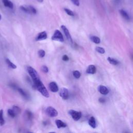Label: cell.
Returning a JSON list of instances; mask_svg holds the SVG:
<instances>
[{
	"instance_id": "obj_1",
	"label": "cell",
	"mask_w": 133,
	"mask_h": 133,
	"mask_svg": "<svg viewBox=\"0 0 133 133\" xmlns=\"http://www.w3.org/2000/svg\"><path fill=\"white\" fill-rule=\"evenodd\" d=\"M33 87H34V88L37 89L38 91L40 92L43 96L46 98L49 97V93L48 91V90H47V89L45 87L44 85L43 84V83L41 81V80H39L37 82H34Z\"/></svg>"
},
{
	"instance_id": "obj_2",
	"label": "cell",
	"mask_w": 133,
	"mask_h": 133,
	"mask_svg": "<svg viewBox=\"0 0 133 133\" xmlns=\"http://www.w3.org/2000/svg\"><path fill=\"white\" fill-rule=\"evenodd\" d=\"M27 71H28L30 76H31V79H32V81L34 82H37L39 80H40V76H38V74L37 72V71L35 70L32 66H28L27 68Z\"/></svg>"
},
{
	"instance_id": "obj_3",
	"label": "cell",
	"mask_w": 133,
	"mask_h": 133,
	"mask_svg": "<svg viewBox=\"0 0 133 133\" xmlns=\"http://www.w3.org/2000/svg\"><path fill=\"white\" fill-rule=\"evenodd\" d=\"M20 9L23 11L29 14H36L37 13L36 9L32 6H21Z\"/></svg>"
},
{
	"instance_id": "obj_4",
	"label": "cell",
	"mask_w": 133,
	"mask_h": 133,
	"mask_svg": "<svg viewBox=\"0 0 133 133\" xmlns=\"http://www.w3.org/2000/svg\"><path fill=\"white\" fill-rule=\"evenodd\" d=\"M52 40L53 41H57L60 42H64V38L61 32L59 30H56L55 31L53 36L52 37Z\"/></svg>"
},
{
	"instance_id": "obj_5",
	"label": "cell",
	"mask_w": 133,
	"mask_h": 133,
	"mask_svg": "<svg viewBox=\"0 0 133 133\" xmlns=\"http://www.w3.org/2000/svg\"><path fill=\"white\" fill-rule=\"evenodd\" d=\"M68 113L69 114L72 116V119L76 121L79 120L82 116V113L80 111L70 110L69 111Z\"/></svg>"
},
{
	"instance_id": "obj_6",
	"label": "cell",
	"mask_w": 133,
	"mask_h": 133,
	"mask_svg": "<svg viewBox=\"0 0 133 133\" xmlns=\"http://www.w3.org/2000/svg\"><path fill=\"white\" fill-rule=\"evenodd\" d=\"M46 113L51 118L56 117L58 115V112L53 107H48L46 109Z\"/></svg>"
},
{
	"instance_id": "obj_7",
	"label": "cell",
	"mask_w": 133,
	"mask_h": 133,
	"mask_svg": "<svg viewBox=\"0 0 133 133\" xmlns=\"http://www.w3.org/2000/svg\"><path fill=\"white\" fill-rule=\"evenodd\" d=\"M61 29L62 30V31H64V32L65 34V36L66 37V38H67V40L70 42L71 43H73V40H72V38H71V35H70V33H69V31L68 30V29H67V28L66 27L64 26V25H62L61 26Z\"/></svg>"
},
{
	"instance_id": "obj_8",
	"label": "cell",
	"mask_w": 133,
	"mask_h": 133,
	"mask_svg": "<svg viewBox=\"0 0 133 133\" xmlns=\"http://www.w3.org/2000/svg\"><path fill=\"white\" fill-rule=\"evenodd\" d=\"M59 95L62 99L66 100L69 98V91L66 88H62L59 92Z\"/></svg>"
},
{
	"instance_id": "obj_9",
	"label": "cell",
	"mask_w": 133,
	"mask_h": 133,
	"mask_svg": "<svg viewBox=\"0 0 133 133\" xmlns=\"http://www.w3.org/2000/svg\"><path fill=\"white\" fill-rule=\"evenodd\" d=\"M47 38H48V34H47L46 32V31H43V32L39 33L38 36L36 37V40L37 41H42L46 40Z\"/></svg>"
},
{
	"instance_id": "obj_10",
	"label": "cell",
	"mask_w": 133,
	"mask_h": 133,
	"mask_svg": "<svg viewBox=\"0 0 133 133\" xmlns=\"http://www.w3.org/2000/svg\"><path fill=\"white\" fill-rule=\"evenodd\" d=\"M49 88L50 91L53 93H56L59 90L58 85L55 82H50L49 84Z\"/></svg>"
},
{
	"instance_id": "obj_11",
	"label": "cell",
	"mask_w": 133,
	"mask_h": 133,
	"mask_svg": "<svg viewBox=\"0 0 133 133\" xmlns=\"http://www.w3.org/2000/svg\"><path fill=\"white\" fill-rule=\"evenodd\" d=\"M98 91L101 94L104 95H107L109 92V89L107 88V87L104 85H99L98 87Z\"/></svg>"
},
{
	"instance_id": "obj_12",
	"label": "cell",
	"mask_w": 133,
	"mask_h": 133,
	"mask_svg": "<svg viewBox=\"0 0 133 133\" xmlns=\"http://www.w3.org/2000/svg\"><path fill=\"white\" fill-rule=\"evenodd\" d=\"M96 66L93 65H89L88 66V68L86 70V73L88 74H95L96 73Z\"/></svg>"
},
{
	"instance_id": "obj_13",
	"label": "cell",
	"mask_w": 133,
	"mask_h": 133,
	"mask_svg": "<svg viewBox=\"0 0 133 133\" xmlns=\"http://www.w3.org/2000/svg\"><path fill=\"white\" fill-rule=\"evenodd\" d=\"M24 117H25V119L27 121H30L31 120H32L33 118V114L32 112H31L30 111L26 110L24 114Z\"/></svg>"
},
{
	"instance_id": "obj_14",
	"label": "cell",
	"mask_w": 133,
	"mask_h": 133,
	"mask_svg": "<svg viewBox=\"0 0 133 133\" xmlns=\"http://www.w3.org/2000/svg\"><path fill=\"white\" fill-rule=\"evenodd\" d=\"M88 124L89 126L92 127L93 128H95L96 127V120L94 117L91 116V118H89L88 120Z\"/></svg>"
},
{
	"instance_id": "obj_15",
	"label": "cell",
	"mask_w": 133,
	"mask_h": 133,
	"mask_svg": "<svg viewBox=\"0 0 133 133\" xmlns=\"http://www.w3.org/2000/svg\"><path fill=\"white\" fill-rule=\"evenodd\" d=\"M2 1L5 7H9L11 9H13L14 7L13 3L10 1V0H2Z\"/></svg>"
},
{
	"instance_id": "obj_16",
	"label": "cell",
	"mask_w": 133,
	"mask_h": 133,
	"mask_svg": "<svg viewBox=\"0 0 133 133\" xmlns=\"http://www.w3.org/2000/svg\"><path fill=\"white\" fill-rule=\"evenodd\" d=\"M56 126L58 128H65L66 127V124L64 122L60 120H56Z\"/></svg>"
},
{
	"instance_id": "obj_17",
	"label": "cell",
	"mask_w": 133,
	"mask_h": 133,
	"mask_svg": "<svg viewBox=\"0 0 133 133\" xmlns=\"http://www.w3.org/2000/svg\"><path fill=\"white\" fill-rule=\"evenodd\" d=\"M120 14L122 15V16L125 19H126L127 20H130V16H129V15H128V14L127 13V12L126 11H125L123 10H120Z\"/></svg>"
},
{
	"instance_id": "obj_18",
	"label": "cell",
	"mask_w": 133,
	"mask_h": 133,
	"mask_svg": "<svg viewBox=\"0 0 133 133\" xmlns=\"http://www.w3.org/2000/svg\"><path fill=\"white\" fill-rule=\"evenodd\" d=\"M107 60L109 62V63L111 65H113L116 66L119 64V61L118 60H117L114 59V58L110 57H108Z\"/></svg>"
},
{
	"instance_id": "obj_19",
	"label": "cell",
	"mask_w": 133,
	"mask_h": 133,
	"mask_svg": "<svg viewBox=\"0 0 133 133\" xmlns=\"http://www.w3.org/2000/svg\"><path fill=\"white\" fill-rule=\"evenodd\" d=\"M90 38H91V40L95 44H99L100 43V39L97 36H91Z\"/></svg>"
},
{
	"instance_id": "obj_20",
	"label": "cell",
	"mask_w": 133,
	"mask_h": 133,
	"mask_svg": "<svg viewBox=\"0 0 133 133\" xmlns=\"http://www.w3.org/2000/svg\"><path fill=\"white\" fill-rule=\"evenodd\" d=\"M6 62L7 64L8 65V66H9L10 68H12L13 69H16L17 68V66L16 65H15V64H14L12 62L10 61L8 58H7V59H6Z\"/></svg>"
},
{
	"instance_id": "obj_21",
	"label": "cell",
	"mask_w": 133,
	"mask_h": 133,
	"mask_svg": "<svg viewBox=\"0 0 133 133\" xmlns=\"http://www.w3.org/2000/svg\"><path fill=\"white\" fill-rule=\"evenodd\" d=\"M12 110L14 112L16 115L20 114V112H21V109H20V108H19L17 106H16V105H14V106H13Z\"/></svg>"
},
{
	"instance_id": "obj_22",
	"label": "cell",
	"mask_w": 133,
	"mask_h": 133,
	"mask_svg": "<svg viewBox=\"0 0 133 133\" xmlns=\"http://www.w3.org/2000/svg\"><path fill=\"white\" fill-rule=\"evenodd\" d=\"M5 123L4 119L3 118V110H0V125H3Z\"/></svg>"
},
{
	"instance_id": "obj_23",
	"label": "cell",
	"mask_w": 133,
	"mask_h": 133,
	"mask_svg": "<svg viewBox=\"0 0 133 133\" xmlns=\"http://www.w3.org/2000/svg\"><path fill=\"white\" fill-rule=\"evenodd\" d=\"M18 91L19 93H20V94H21L23 97H25V98H26V99L28 98V96L27 95V93H26L24 91H23V90L22 89H21V88H18Z\"/></svg>"
},
{
	"instance_id": "obj_24",
	"label": "cell",
	"mask_w": 133,
	"mask_h": 133,
	"mask_svg": "<svg viewBox=\"0 0 133 133\" xmlns=\"http://www.w3.org/2000/svg\"><path fill=\"white\" fill-rule=\"evenodd\" d=\"M73 75L74 77L76 78V79H79V78L81 77V74L79 71H77V70H75V71H74L73 72Z\"/></svg>"
},
{
	"instance_id": "obj_25",
	"label": "cell",
	"mask_w": 133,
	"mask_h": 133,
	"mask_svg": "<svg viewBox=\"0 0 133 133\" xmlns=\"http://www.w3.org/2000/svg\"><path fill=\"white\" fill-rule=\"evenodd\" d=\"M96 51L99 53L100 54H104L105 53V50L104 48H101V47H99V46H97L96 48H95Z\"/></svg>"
},
{
	"instance_id": "obj_26",
	"label": "cell",
	"mask_w": 133,
	"mask_h": 133,
	"mask_svg": "<svg viewBox=\"0 0 133 133\" xmlns=\"http://www.w3.org/2000/svg\"><path fill=\"white\" fill-rule=\"evenodd\" d=\"M64 10L65 11V12L68 15L70 16H74V13L73 12V11L70 10L68 9H66V8H65V9H64Z\"/></svg>"
},
{
	"instance_id": "obj_27",
	"label": "cell",
	"mask_w": 133,
	"mask_h": 133,
	"mask_svg": "<svg viewBox=\"0 0 133 133\" xmlns=\"http://www.w3.org/2000/svg\"><path fill=\"white\" fill-rule=\"evenodd\" d=\"M38 55L40 58H43L45 55V52L44 50L41 49L38 52Z\"/></svg>"
},
{
	"instance_id": "obj_28",
	"label": "cell",
	"mask_w": 133,
	"mask_h": 133,
	"mask_svg": "<svg viewBox=\"0 0 133 133\" xmlns=\"http://www.w3.org/2000/svg\"><path fill=\"white\" fill-rule=\"evenodd\" d=\"M8 114H9V115L10 116H11V118H15L16 116V114H15V113L12 109H9V110H8Z\"/></svg>"
},
{
	"instance_id": "obj_29",
	"label": "cell",
	"mask_w": 133,
	"mask_h": 133,
	"mask_svg": "<svg viewBox=\"0 0 133 133\" xmlns=\"http://www.w3.org/2000/svg\"><path fill=\"white\" fill-rule=\"evenodd\" d=\"M42 71L44 73H48V68L46 66H43L41 68Z\"/></svg>"
},
{
	"instance_id": "obj_30",
	"label": "cell",
	"mask_w": 133,
	"mask_h": 133,
	"mask_svg": "<svg viewBox=\"0 0 133 133\" xmlns=\"http://www.w3.org/2000/svg\"><path fill=\"white\" fill-rule=\"evenodd\" d=\"M71 1L75 5L77 6H79L80 5L79 0H71Z\"/></svg>"
},
{
	"instance_id": "obj_31",
	"label": "cell",
	"mask_w": 133,
	"mask_h": 133,
	"mask_svg": "<svg viewBox=\"0 0 133 133\" xmlns=\"http://www.w3.org/2000/svg\"><path fill=\"white\" fill-rule=\"evenodd\" d=\"M62 59L65 61H68L69 60V58L66 55H64L62 56Z\"/></svg>"
},
{
	"instance_id": "obj_32",
	"label": "cell",
	"mask_w": 133,
	"mask_h": 133,
	"mask_svg": "<svg viewBox=\"0 0 133 133\" xmlns=\"http://www.w3.org/2000/svg\"><path fill=\"white\" fill-rule=\"evenodd\" d=\"M99 101L100 103H105V99L104 98H100L99 99Z\"/></svg>"
},
{
	"instance_id": "obj_33",
	"label": "cell",
	"mask_w": 133,
	"mask_h": 133,
	"mask_svg": "<svg viewBox=\"0 0 133 133\" xmlns=\"http://www.w3.org/2000/svg\"><path fill=\"white\" fill-rule=\"evenodd\" d=\"M123 0H114V2L116 4H119L122 2Z\"/></svg>"
},
{
	"instance_id": "obj_34",
	"label": "cell",
	"mask_w": 133,
	"mask_h": 133,
	"mask_svg": "<svg viewBox=\"0 0 133 133\" xmlns=\"http://www.w3.org/2000/svg\"><path fill=\"white\" fill-rule=\"evenodd\" d=\"M37 1H38L39 2H40V3H42V2H43V1H44V0H37Z\"/></svg>"
},
{
	"instance_id": "obj_35",
	"label": "cell",
	"mask_w": 133,
	"mask_h": 133,
	"mask_svg": "<svg viewBox=\"0 0 133 133\" xmlns=\"http://www.w3.org/2000/svg\"><path fill=\"white\" fill-rule=\"evenodd\" d=\"M1 14H0V20H1Z\"/></svg>"
}]
</instances>
